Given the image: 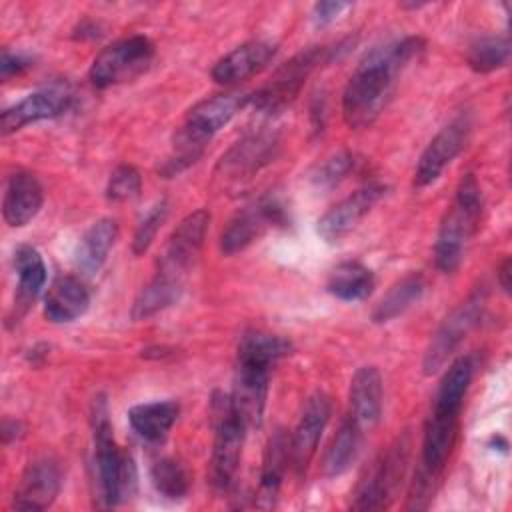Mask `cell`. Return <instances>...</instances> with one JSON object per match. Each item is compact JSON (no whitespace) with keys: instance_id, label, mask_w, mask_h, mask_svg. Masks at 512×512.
I'll list each match as a JSON object with an SVG mask.
<instances>
[{"instance_id":"cell-7","label":"cell","mask_w":512,"mask_h":512,"mask_svg":"<svg viewBox=\"0 0 512 512\" xmlns=\"http://www.w3.org/2000/svg\"><path fill=\"white\" fill-rule=\"evenodd\" d=\"M154 60V44L142 34L126 36L102 48L90 66V82L96 88H108L134 80Z\"/></svg>"},{"instance_id":"cell-33","label":"cell","mask_w":512,"mask_h":512,"mask_svg":"<svg viewBox=\"0 0 512 512\" xmlns=\"http://www.w3.org/2000/svg\"><path fill=\"white\" fill-rule=\"evenodd\" d=\"M472 374H474V362L470 356H460L458 360H454L440 382L432 410L460 416V408H462L466 390L470 386Z\"/></svg>"},{"instance_id":"cell-42","label":"cell","mask_w":512,"mask_h":512,"mask_svg":"<svg viewBox=\"0 0 512 512\" xmlns=\"http://www.w3.org/2000/svg\"><path fill=\"white\" fill-rule=\"evenodd\" d=\"M510 274H512V262H510V258H504L502 264H500V268H498V284H500V288H502L506 294H510V286H512Z\"/></svg>"},{"instance_id":"cell-37","label":"cell","mask_w":512,"mask_h":512,"mask_svg":"<svg viewBox=\"0 0 512 512\" xmlns=\"http://www.w3.org/2000/svg\"><path fill=\"white\" fill-rule=\"evenodd\" d=\"M142 178L140 172L130 164H120L108 178L106 198L110 202H128L140 194Z\"/></svg>"},{"instance_id":"cell-43","label":"cell","mask_w":512,"mask_h":512,"mask_svg":"<svg viewBox=\"0 0 512 512\" xmlns=\"http://www.w3.org/2000/svg\"><path fill=\"white\" fill-rule=\"evenodd\" d=\"M96 36H98V24H94V22H82L74 34V38H80V40L96 38Z\"/></svg>"},{"instance_id":"cell-20","label":"cell","mask_w":512,"mask_h":512,"mask_svg":"<svg viewBox=\"0 0 512 512\" xmlns=\"http://www.w3.org/2000/svg\"><path fill=\"white\" fill-rule=\"evenodd\" d=\"M288 462H290V436L282 428H278L268 438V444L264 450L260 482L254 496L256 508L270 510L276 506Z\"/></svg>"},{"instance_id":"cell-24","label":"cell","mask_w":512,"mask_h":512,"mask_svg":"<svg viewBox=\"0 0 512 512\" xmlns=\"http://www.w3.org/2000/svg\"><path fill=\"white\" fill-rule=\"evenodd\" d=\"M14 270L18 274L14 318H20L26 314L46 284V264L34 246L22 244L14 250Z\"/></svg>"},{"instance_id":"cell-4","label":"cell","mask_w":512,"mask_h":512,"mask_svg":"<svg viewBox=\"0 0 512 512\" xmlns=\"http://www.w3.org/2000/svg\"><path fill=\"white\" fill-rule=\"evenodd\" d=\"M482 192L474 174H466L454 196V204L446 210L436 242H434V264L440 272H454L466 252V244L478 230L482 218Z\"/></svg>"},{"instance_id":"cell-11","label":"cell","mask_w":512,"mask_h":512,"mask_svg":"<svg viewBox=\"0 0 512 512\" xmlns=\"http://www.w3.org/2000/svg\"><path fill=\"white\" fill-rule=\"evenodd\" d=\"M406 460V444L400 442V446H394L386 454H382L372 468L366 472V476L360 480L352 510H382L390 504L394 498V490L398 486V480L402 478Z\"/></svg>"},{"instance_id":"cell-15","label":"cell","mask_w":512,"mask_h":512,"mask_svg":"<svg viewBox=\"0 0 512 512\" xmlns=\"http://www.w3.org/2000/svg\"><path fill=\"white\" fill-rule=\"evenodd\" d=\"M62 484L60 466L54 458L42 456L26 466L12 496V510H46L58 496Z\"/></svg>"},{"instance_id":"cell-22","label":"cell","mask_w":512,"mask_h":512,"mask_svg":"<svg viewBox=\"0 0 512 512\" xmlns=\"http://www.w3.org/2000/svg\"><path fill=\"white\" fill-rule=\"evenodd\" d=\"M90 306V292L78 276H58L44 300V316L54 324H66L80 318Z\"/></svg>"},{"instance_id":"cell-2","label":"cell","mask_w":512,"mask_h":512,"mask_svg":"<svg viewBox=\"0 0 512 512\" xmlns=\"http://www.w3.org/2000/svg\"><path fill=\"white\" fill-rule=\"evenodd\" d=\"M250 100L244 92L214 94L190 108L172 140V154L158 166L160 174L170 178L192 166L204 152L210 138L224 128Z\"/></svg>"},{"instance_id":"cell-28","label":"cell","mask_w":512,"mask_h":512,"mask_svg":"<svg viewBox=\"0 0 512 512\" xmlns=\"http://www.w3.org/2000/svg\"><path fill=\"white\" fill-rule=\"evenodd\" d=\"M184 282L186 278L156 270L154 278L134 298L130 310L132 320H146L176 304L184 292Z\"/></svg>"},{"instance_id":"cell-40","label":"cell","mask_w":512,"mask_h":512,"mask_svg":"<svg viewBox=\"0 0 512 512\" xmlns=\"http://www.w3.org/2000/svg\"><path fill=\"white\" fill-rule=\"evenodd\" d=\"M350 8L348 2H318L314 4L312 8V22L314 26L322 28V26H328L332 24L336 18L342 16V12H346Z\"/></svg>"},{"instance_id":"cell-23","label":"cell","mask_w":512,"mask_h":512,"mask_svg":"<svg viewBox=\"0 0 512 512\" xmlns=\"http://www.w3.org/2000/svg\"><path fill=\"white\" fill-rule=\"evenodd\" d=\"M116 238L118 222L114 218H100L82 234L74 254V266L80 276L90 278L100 272Z\"/></svg>"},{"instance_id":"cell-10","label":"cell","mask_w":512,"mask_h":512,"mask_svg":"<svg viewBox=\"0 0 512 512\" xmlns=\"http://www.w3.org/2000/svg\"><path fill=\"white\" fill-rule=\"evenodd\" d=\"M470 116L460 114L450 120L426 146L422 152L418 166L414 170V186L424 188L440 178L444 168L464 150L470 136Z\"/></svg>"},{"instance_id":"cell-35","label":"cell","mask_w":512,"mask_h":512,"mask_svg":"<svg viewBox=\"0 0 512 512\" xmlns=\"http://www.w3.org/2000/svg\"><path fill=\"white\" fill-rule=\"evenodd\" d=\"M150 480L154 490L168 500L184 498L190 488V476L176 458L156 460L150 468Z\"/></svg>"},{"instance_id":"cell-34","label":"cell","mask_w":512,"mask_h":512,"mask_svg":"<svg viewBox=\"0 0 512 512\" xmlns=\"http://www.w3.org/2000/svg\"><path fill=\"white\" fill-rule=\"evenodd\" d=\"M468 66L474 72L488 74L508 64L510 60V40L506 34L482 36L468 48Z\"/></svg>"},{"instance_id":"cell-30","label":"cell","mask_w":512,"mask_h":512,"mask_svg":"<svg viewBox=\"0 0 512 512\" xmlns=\"http://www.w3.org/2000/svg\"><path fill=\"white\" fill-rule=\"evenodd\" d=\"M292 350L294 346L288 338L252 330V332H244L238 342V362L272 370V366L284 356L292 354Z\"/></svg>"},{"instance_id":"cell-17","label":"cell","mask_w":512,"mask_h":512,"mask_svg":"<svg viewBox=\"0 0 512 512\" xmlns=\"http://www.w3.org/2000/svg\"><path fill=\"white\" fill-rule=\"evenodd\" d=\"M268 380H270V368L244 364V362L236 364L234 386L228 396L236 416L246 424V428L260 426L262 422L266 394H268Z\"/></svg>"},{"instance_id":"cell-39","label":"cell","mask_w":512,"mask_h":512,"mask_svg":"<svg viewBox=\"0 0 512 512\" xmlns=\"http://www.w3.org/2000/svg\"><path fill=\"white\" fill-rule=\"evenodd\" d=\"M32 66H34V58L30 54L12 52L8 48L2 50V58H0V76H2V80H8L12 76H20L26 70H30Z\"/></svg>"},{"instance_id":"cell-21","label":"cell","mask_w":512,"mask_h":512,"mask_svg":"<svg viewBox=\"0 0 512 512\" xmlns=\"http://www.w3.org/2000/svg\"><path fill=\"white\" fill-rule=\"evenodd\" d=\"M44 192L38 178L30 172H14L4 190L2 214L8 226L20 228L26 226L42 208Z\"/></svg>"},{"instance_id":"cell-8","label":"cell","mask_w":512,"mask_h":512,"mask_svg":"<svg viewBox=\"0 0 512 512\" xmlns=\"http://www.w3.org/2000/svg\"><path fill=\"white\" fill-rule=\"evenodd\" d=\"M484 302H486L484 290H476L442 320V324L432 334L424 352L422 368L426 376L436 374L446 364V360L454 354L460 342L468 336V332L478 324V320L482 318Z\"/></svg>"},{"instance_id":"cell-3","label":"cell","mask_w":512,"mask_h":512,"mask_svg":"<svg viewBox=\"0 0 512 512\" xmlns=\"http://www.w3.org/2000/svg\"><path fill=\"white\" fill-rule=\"evenodd\" d=\"M90 420L98 492L104 506H118L126 502L136 490V466L130 454L122 452L114 440L104 396L94 398Z\"/></svg>"},{"instance_id":"cell-32","label":"cell","mask_w":512,"mask_h":512,"mask_svg":"<svg viewBox=\"0 0 512 512\" xmlns=\"http://www.w3.org/2000/svg\"><path fill=\"white\" fill-rule=\"evenodd\" d=\"M362 434L364 432L348 416L342 420L338 432L334 434V438L324 454V462H322L324 476L336 478V476L344 474L354 464V460L358 458V452H360Z\"/></svg>"},{"instance_id":"cell-27","label":"cell","mask_w":512,"mask_h":512,"mask_svg":"<svg viewBox=\"0 0 512 512\" xmlns=\"http://www.w3.org/2000/svg\"><path fill=\"white\" fill-rule=\"evenodd\" d=\"M180 406L174 400L144 402L128 412V422L132 430L150 444H160L168 436L170 428L178 420Z\"/></svg>"},{"instance_id":"cell-26","label":"cell","mask_w":512,"mask_h":512,"mask_svg":"<svg viewBox=\"0 0 512 512\" xmlns=\"http://www.w3.org/2000/svg\"><path fill=\"white\" fill-rule=\"evenodd\" d=\"M458 432V414H446L432 410L422 442V468L438 474L448 460Z\"/></svg>"},{"instance_id":"cell-14","label":"cell","mask_w":512,"mask_h":512,"mask_svg":"<svg viewBox=\"0 0 512 512\" xmlns=\"http://www.w3.org/2000/svg\"><path fill=\"white\" fill-rule=\"evenodd\" d=\"M386 190L388 188L378 182L358 188L318 220V234L330 244L342 240L384 198Z\"/></svg>"},{"instance_id":"cell-9","label":"cell","mask_w":512,"mask_h":512,"mask_svg":"<svg viewBox=\"0 0 512 512\" xmlns=\"http://www.w3.org/2000/svg\"><path fill=\"white\" fill-rule=\"evenodd\" d=\"M288 212L278 196H262L238 210L220 236V250L226 256L242 252L274 226H286Z\"/></svg>"},{"instance_id":"cell-5","label":"cell","mask_w":512,"mask_h":512,"mask_svg":"<svg viewBox=\"0 0 512 512\" xmlns=\"http://www.w3.org/2000/svg\"><path fill=\"white\" fill-rule=\"evenodd\" d=\"M212 420H214V448H212L208 476H210L212 488L216 492H224L230 488L236 476L248 428L236 416L228 394L214 396Z\"/></svg>"},{"instance_id":"cell-6","label":"cell","mask_w":512,"mask_h":512,"mask_svg":"<svg viewBox=\"0 0 512 512\" xmlns=\"http://www.w3.org/2000/svg\"><path fill=\"white\" fill-rule=\"evenodd\" d=\"M332 56H334V50L326 46H312L298 52L292 60H288L274 72L268 84H264L254 94H250L248 104H252L258 112L278 114L298 96L310 72L322 60H330Z\"/></svg>"},{"instance_id":"cell-36","label":"cell","mask_w":512,"mask_h":512,"mask_svg":"<svg viewBox=\"0 0 512 512\" xmlns=\"http://www.w3.org/2000/svg\"><path fill=\"white\" fill-rule=\"evenodd\" d=\"M354 166H356L354 154L348 150H340V152L328 156L322 164H318L316 170L312 172L310 180L316 188L332 190L342 180H346V176L354 170Z\"/></svg>"},{"instance_id":"cell-12","label":"cell","mask_w":512,"mask_h":512,"mask_svg":"<svg viewBox=\"0 0 512 512\" xmlns=\"http://www.w3.org/2000/svg\"><path fill=\"white\" fill-rule=\"evenodd\" d=\"M210 224V212L208 210H196L188 214L170 234L160 260L158 270L168 272L180 278H186L190 266L200 254V248L204 244L206 232Z\"/></svg>"},{"instance_id":"cell-1","label":"cell","mask_w":512,"mask_h":512,"mask_svg":"<svg viewBox=\"0 0 512 512\" xmlns=\"http://www.w3.org/2000/svg\"><path fill=\"white\" fill-rule=\"evenodd\" d=\"M424 48V38L406 36L402 40L388 42L384 46L370 50L360 60L344 88V122L354 130L372 126L384 112L392 96L396 78L414 58H418L424 52Z\"/></svg>"},{"instance_id":"cell-29","label":"cell","mask_w":512,"mask_h":512,"mask_svg":"<svg viewBox=\"0 0 512 512\" xmlns=\"http://www.w3.org/2000/svg\"><path fill=\"white\" fill-rule=\"evenodd\" d=\"M426 292V278L420 272H410L400 278L390 290L382 296L372 312V320L376 324H386L398 316H402L408 308H412L422 294Z\"/></svg>"},{"instance_id":"cell-41","label":"cell","mask_w":512,"mask_h":512,"mask_svg":"<svg viewBox=\"0 0 512 512\" xmlns=\"http://www.w3.org/2000/svg\"><path fill=\"white\" fill-rule=\"evenodd\" d=\"M24 436V424L14 418H4L2 422V442L12 444Z\"/></svg>"},{"instance_id":"cell-19","label":"cell","mask_w":512,"mask_h":512,"mask_svg":"<svg viewBox=\"0 0 512 512\" xmlns=\"http://www.w3.org/2000/svg\"><path fill=\"white\" fill-rule=\"evenodd\" d=\"M348 418L362 430H372L382 416V376L376 366H362L350 380Z\"/></svg>"},{"instance_id":"cell-18","label":"cell","mask_w":512,"mask_h":512,"mask_svg":"<svg viewBox=\"0 0 512 512\" xmlns=\"http://www.w3.org/2000/svg\"><path fill=\"white\" fill-rule=\"evenodd\" d=\"M276 44L268 40H250L228 54H224L214 66H212V80L230 86L236 82H242L254 74H258L262 68L268 66V62L276 54Z\"/></svg>"},{"instance_id":"cell-25","label":"cell","mask_w":512,"mask_h":512,"mask_svg":"<svg viewBox=\"0 0 512 512\" xmlns=\"http://www.w3.org/2000/svg\"><path fill=\"white\" fill-rule=\"evenodd\" d=\"M276 146L278 144L272 134L248 136L234 148H230L226 156H222L220 168L232 178H244L268 164L274 158Z\"/></svg>"},{"instance_id":"cell-13","label":"cell","mask_w":512,"mask_h":512,"mask_svg":"<svg viewBox=\"0 0 512 512\" xmlns=\"http://www.w3.org/2000/svg\"><path fill=\"white\" fill-rule=\"evenodd\" d=\"M330 414L332 402L328 394L314 392L306 400L294 434L290 436V464L294 466L298 476H302L308 470V464L316 454L318 440L330 420Z\"/></svg>"},{"instance_id":"cell-31","label":"cell","mask_w":512,"mask_h":512,"mask_svg":"<svg viewBox=\"0 0 512 512\" xmlns=\"http://www.w3.org/2000/svg\"><path fill=\"white\" fill-rule=\"evenodd\" d=\"M326 290L346 302H358L372 294L374 274L370 268L356 260L340 262L328 276Z\"/></svg>"},{"instance_id":"cell-38","label":"cell","mask_w":512,"mask_h":512,"mask_svg":"<svg viewBox=\"0 0 512 512\" xmlns=\"http://www.w3.org/2000/svg\"><path fill=\"white\" fill-rule=\"evenodd\" d=\"M168 216V202L162 198L158 200L154 206H150V210L144 214V218L140 220V224L136 226V232H134V238H132V252L138 256V254H144L152 240L156 238L160 226L164 224Z\"/></svg>"},{"instance_id":"cell-16","label":"cell","mask_w":512,"mask_h":512,"mask_svg":"<svg viewBox=\"0 0 512 512\" xmlns=\"http://www.w3.org/2000/svg\"><path fill=\"white\" fill-rule=\"evenodd\" d=\"M70 102H72V94L62 86L36 90L2 112L0 116L2 134L6 136L12 132H18L20 128L32 122L56 118L70 108Z\"/></svg>"}]
</instances>
